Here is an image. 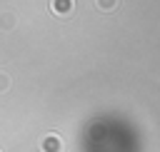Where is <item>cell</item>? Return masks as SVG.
I'll list each match as a JSON object with an SVG mask.
<instances>
[{"label":"cell","instance_id":"6da1fadb","mask_svg":"<svg viewBox=\"0 0 160 152\" xmlns=\"http://www.w3.org/2000/svg\"><path fill=\"white\" fill-rule=\"evenodd\" d=\"M40 152H62V140L58 135H45L40 140Z\"/></svg>","mask_w":160,"mask_h":152},{"label":"cell","instance_id":"7a4b0ae2","mask_svg":"<svg viewBox=\"0 0 160 152\" xmlns=\"http://www.w3.org/2000/svg\"><path fill=\"white\" fill-rule=\"evenodd\" d=\"M50 10L58 17H68L72 12V0H50Z\"/></svg>","mask_w":160,"mask_h":152},{"label":"cell","instance_id":"3957f363","mask_svg":"<svg viewBox=\"0 0 160 152\" xmlns=\"http://www.w3.org/2000/svg\"><path fill=\"white\" fill-rule=\"evenodd\" d=\"M0 27L2 30H12L15 27V15L12 12H0Z\"/></svg>","mask_w":160,"mask_h":152},{"label":"cell","instance_id":"277c9868","mask_svg":"<svg viewBox=\"0 0 160 152\" xmlns=\"http://www.w3.org/2000/svg\"><path fill=\"white\" fill-rule=\"evenodd\" d=\"M95 5H98L102 12H112V10L120 5V0H95Z\"/></svg>","mask_w":160,"mask_h":152},{"label":"cell","instance_id":"5b68a950","mask_svg":"<svg viewBox=\"0 0 160 152\" xmlns=\"http://www.w3.org/2000/svg\"><path fill=\"white\" fill-rule=\"evenodd\" d=\"M10 90V77L5 72H0V92H8Z\"/></svg>","mask_w":160,"mask_h":152}]
</instances>
